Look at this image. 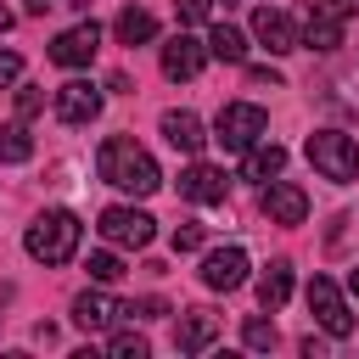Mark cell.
Returning <instances> with one entry per match:
<instances>
[{"label":"cell","mask_w":359,"mask_h":359,"mask_svg":"<svg viewBox=\"0 0 359 359\" xmlns=\"http://www.w3.org/2000/svg\"><path fill=\"white\" fill-rule=\"evenodd\" d=\"M174 11H180V22H208L213 0H174Z\"/></svg>","instance_id":"cell-29"},{"label":"cell","mask_w":359,"mask_h":359,"mask_svg":"<svg viewBox=\"0 0 359 359\" xmlns=\"http://www.w3.org/2000/svg\"><path fill=\"white\" fill-rule=\"evenodd\" d=\"M202 280H208L213 292H236V286L247 280V252H241V247L208 252V258H202Z\"/></svg>","instance_id":"cell-13"},{"label":"cell","mask_w":359,"mask_h":359,"mask_svg":"<svg viewBox=\"0 0 359 359\" xmlns=\"http://www.w3.org/2000/svg\"><path fill=\"white\" fill-rule=\"evenodd\" d=\"M163 140L174 146V151H185V157H196L202 151V118L191 112V107H174V112H163Z\"/></svg>","instance_id":"cell-15"},{"label":"cell","mask_w":359,"mask_h":359,"mask_svg":"<svg viewBox=\"0 0 359 359\" xmlns=\"http://www.w3.org/2000/svg\"><path fill=\"white\" fill-rule=\"evenodd\" d=\"M348 286H353V297H359V264H353V269H348Z\"/></svg>","instance_id":"cell-35"},{"label":"cell","mask_w":359,"mask_h":359,"mask_svg":"<svg viewBox=\"0 0 359 359\" xmlns=\"http://www.w3.org/2000/svg\"><path fill=\"white\" fill-rule=\"evenodd\" d=\"M264 213H269V224H303L309 219V196H303V185H292V180H269V191H264Z\"/></svg>","instance_id":"cell-12"},{"label":"cell","mask_w":359,"mask_h":359,"mask_svg":"<svg viewBox=\"0 0 359 359\" xmlns=\"http://www.w3.org/2000/svg\"><path fill=\"white\" fill-rule=\"evenodd\" d=\"M112 34H118V45H151V39H157V17L140 11V6H129V11H118Z\"/></svg>","instance_id":"cell-18"},{"label":"cell","mask_w":359,"mask_h":359,"mask_svg":"<svg viewBox=\"0 0 359 359\" xmlns=\"http://www.w3.org/2000/svg\"><path fill=\"white\" fill-rule=\"evenodd\" d=\"M224 191H230V180H224V168H213V163H191V168L180 174V196L196 202V208L224 202Z\"/></svg>","instance_id":"cell-11"},{"label":"cell","mask_w":359,"mask_h":359,"mask_svg":"<svg viewBox=\"0 0 359 359\" xmlns=\"http://www.w3.org/2000/svg\"><path fill=\"white\" fill-rule=\"evenodd\" d=\"M196 247H202V224L196 219H180L174 224V252H196Z\"/></svg>","instance_id":"cell-28"},{"label":"cell","mask_w":359,"mask_h":359,"mask_svg":"<svg viewBox=\"0 0 359 359\" xmlns=\"http://www.w3.org/2000/svg\"><path fill=\"white\" fill-rule=\"evenodd\" d=\"M213 6H224V11H230V6H236V0H213Z\"/></svg>","instance_id":"cell-37"},{"label":"cell","mask_w":359,"mask_h":359,"mask_svg":"<svg viewBox=\"0 0 359 359\" xmlns=\"http://www.w3.org/2000/svg\"><path fill=\"white\" fill-rule=\"evenodd\" d=\"M208 56H219V62H247V34L230 28V22H213V34H208Z\"/></svg>","instance_id":"cell-21"},{"label":"cell","mask_w":359,"mask_h":359,"mask_svg":"<svg viewBox=\"0 0 359 359\" xmlns=\"http://www.w3.org/2000/svg\"><path fill=\"white\" fill-rule=\"evenodd\" d=\"M95 50H101V28L95 22H73V28H62L50 39V62L56 67H90Z\"/></svg>","instance_id":"cell-7"},{"label":"cell","mask_w":359,"mask_h":359,"mask_svg":"<svg viewBox=\"0 0 359 359\" xmlns=\"http://www.w3.org/2000/svg\"><path fill=\"white\" fill-rule=\"evenodd\" d=\"M22 79V56L17 50H0V84H17Z\"/></svg>","instance_id":"cell-32"},{"label":"cell","mask_w":359,"mask_h":359,"mask_svg":"<svg viewBox=\"0 0 359 359\" xmlns=\"http://www.w3.org/2000/svg\"><path fill=\"white\" fill-rule=\"evenodd\" d=\"M107 353H112V359H146L151 348H146V337H140V331H112Z\"/></svg>","instance_id":"cell-25"},{"label":"cell","mask_w":359,"mask_h":359,"mask_svg":"<svg viewBox=\"0 0 359 359\" xmlns=\"http://www.w3.org/2000/svg\"><path fill=\"white\" fill-rule=\"evenodd\" d=\"M123 314H129V303H118V297H107V292H79V297H73V325H79V331H112Z\"/></svg>","instance_id":"cell-9"},{"label":"cell","mask_w":359,"mask_h":359,"mask_svg":"<svg viewBox=\"0 0 359 359\" xmlns=\"http://www.w3.org/2000/svg\"><path fill=\"white\" fill-rule=\"evenodd\" d=\"M95 174H101L107 185L129 191V196H151V191L163 185L157 157H151L140 140H129V135H107V140H101V151H95Z\"/></svg>","instance_id":"cell-1"},{"label":"cell","mask_w":359,"mask_h":359,"mask_svg":"<svg viewBox=\"0 0 359 359\" xmlns=\"http://www.w3.org/2000/svg\"><path fill=\"white\" fill-rule=\"evenodd\" d=\"M202 62H208V45L191 39V34H174V39L163 45V73H168V79H196Z\"/></svg>","instance_id":"cell-14"},{"label":"cell","mask_w":359,"mask_h":359,"mask_svg":"<svg viewBox=\"0 0 359 359\" xmlns=\"http://www.w3.org/2000/svg\"><path fill=\"white\" fill-rule=\"evenodd\" d=\"M6 28H11V11H6V6H0V34H6Z\"/></svg>","instance_id":"cell-36"},{"label":"cell","mask_w":359,"mask_h":359,"mask_svg":"<svg viewBox=\"0 0 359 359\" xmlns=\"http://www.w3.org/2000/svg\"><path fill=\"white\" fill-rule=\"evenodd\" d=\"M34 157V135L22 123H0V163H28Z\"/></svg>","instance_id":"cell-22"},{"label":"cell","mask_w":359,"mask_h":359,"mask_svg":"<svg viewBox=\"0 0 359 359\" xmlns=\"http://www.w3.org/2000/svg\"><path fill=\"white\" fill-rule=\"evenodd\" d=\"M84 269H90V280H95V286H112V280L123 275V258H118V252H90V264H84Z\"/></svg>","instance_id":"cell-24"},{"label":"cell","mask_w":359,"mask_h":359,"mask_svg":"<svg viewBox=\"0 0 359 359\" xmlns=\"http://www.w3.org/2000/svg\"><path fill=\"white\" fill-rule=\"evenodd\" d=\"M264 129H269V112L252 107V101H224L219 118H213V140H219L224 151H247V146H258Z\"/></svg>","instance_id":"cell-4"},{"label":"cell","mask_w":359,"mask_h":359,"mask_svg":"<svg viewBox=\"0 0 359 359\" xmlns=\"http://www.w3.org/2000/svg\"><path fill=\"white\" fill-rule=\"evenodd\" d=\"M286 297H292V264H286V258H275V264H269V269L258 275V303H264V309L275 314V309H280Z\"/></svg>","instance_id":"cell-19"},{"label":"cell","mask_w":359,"mask_h":359,"mask_svg":"<svg viewBox=\"0 0 359 359\" xmlns=\"http://www.w3.org/2000/svg\"><path fill=\"white\" fill-rule=\"evenodd\" d=\"M331 101L348 107V112H359V62L337 67V79H331Z\"/></svg>","instance_id":"cell-23"},{"label":"cell","mask_w":359,"mask_h":359,"mask_svg":"<svg viewBox=\"0 0 359 359\" xmlns=\"http://www.w3.org/2000/svg\"><path fill=\"white\" fill-rule=\"evenodd\" d=\"M247 84H258V90H264V84L280 90V73H275V67H247Z\"/></svg>","instance_id":"cell-33"},{"label":"cell","mask_w":359,"mask_h":359,"mask_svg":"<svg viewBox=\"0 0 359 359\" xmlns=\"http://www.w3.org/2000/svg\"><path fill=\"white\" fill-rule=\"evenodd\" d=\"M303 151H309V163H314L331 185H353V180H359V146H353V135H342V129H314Z\"/></svg>","instance_id":"cell-3"},{"label":"cell","mask_w":359,"mask_h":359,"mask_svg":"<svg viewBox=\"0 0 359 359\" xmlns=\"http://www.w3.org/2000/svg\"><path fill=\"white\" fill-rule=\"evenodd\" d=\"M241 157H247V163H241V174H247V180H264V185H269L280 168H286V146H275L269 135H264L258 146H247Z\"/></svg>","instance_id":"cell-17"},{"label":"cell","mask_w":359,"mask_h":359,"mask_svg":"<svg viewBox=\"0 0 359 359\" xmlns=\"http://www.w3.org/2000/svg\"><path fill=\"white\" fill-rule=\"evenodd\" d=\"M129 314H140V320H163L168 303H163V297H140V303H129Z\"/></svg>","instance_id":"cell-31"},{"label":"cell","mask_w":359,"mask_h":359,"mask_svg":"<svg viewBox=\"0 0 359 359\" xmlns=\"http://www.w3.org/2000/svg\"><path fill=\"white\" fill-rule=\"evenodd\" d=\"M309 314L325 325V337H348V331H353L348 297L337 292V280H331V275H314V280H309Z\"/></svg>","instance_id":"cell-6"},{"label":"cell","mask_w":359,"mask_h":359,"mask_svg":"<svg viewBox=\"0 0 359 359\" xmlns=\"http://www.w3.org/2000/svg\"><path fill=\"white\" fill-rule=\"evenodd\" d=\"M309 11L314 17H331V22H348V17H359V0H314Z\"/></svg>","instance_id":"cell-27"},{"label":"cell","mask_w":359,"mask_h":359,"mask_svg":"<svg viewBox=\"0 0 359 359\" xmlns=\"http://www.w3.org/2000/svg\"><path fill=\"white\" fill-rule=\"evenodd\" d=\"M56 118L62 123H95L101 118V90L90 84V79H67V84H56Z\"/></svg>","instance_id":"cell-8"},{"label":"cell","mask_w":359,"mask_h":359,"mask_svg":"<svg viewBox=\"0 0 359 359\" xmlns=\"http://www.w3.org/2000/svg\"><path fill=\"white\" fill-rule=\"evenodd\" d=\"M95 230H101L112 247H129V252H140V247H151V236H157V219H151V213H140V208H101Z\"/></svg>","instance_id":"cell-5"},{"label":"cell","mask_w":359,"mask_h":359,"mask_svg":"<svg viewBox=\"0 0 359 359\" xmlns=\"http://www.w3.org/2000/svg\"><path fill=\"white\" fill-rule=\"evenodd\" d=\"M252 34H258V45H264L269 56L297 50V22H292L286 11H275V6H258V11H252Z\"/></svg>","instance_id":"cell-10"},{"label":"cell","mask_w":359,"mask_h":359,"mask_svg":"<svg viewBox=\"0 0 359 359\" xmlns=\"http://www.w3.org/2000/svg\"><path fill=\"white\" fill-rule=\"evenodd\" d=\"M241 342H247V348H252V353H269V348H275V325H269V320H258V314H252V320H247V325H241Z\"/></svg>","instance_id":"cell-26"},{"label":"cell","mask_w":359,"mask_h":359,"mask_svg":"<svg viewBox=\"0 0 359 359\" xmlns=\"http://www.w3.org/2000/svg\"><path fill=\"white\" fill-rule=\"evenodd\" d=\"M213 337H219V314H213V309H191V314H180V325H174V348H180V353H202Z\"/></svg>","instance_id":"cell-16"},{"label":"cell","mask_w":359,"mask_h":359,"mask_svg":"<svg viewBox=\"0 0 359 359\" xmlns=\"http://www.w3.org/2000/svg\"><path fill=\"white\" fill-rule=\"evenodd\" d=\"M50 6H56V0H28V11H39V17H45Z\"/></svg>","instance_id":"cell-34"},{"label":"cell","mask_w":359,"mask_h":359,"mask_svg":"<svg viewBox=\"0 0 359 359\" xmlns=\"http://www.w3.org/2000/svg\"><path fill=\"white\" fill-rule=\"evenodd\" d=\"M39 107H45V95H39V84H22V90H17V112H22V118H34Z\"/></svg>","instance_id":"cell-30"},{"label":"cell","mask_w":359,"mask_h":359,"mask_svg":"<svg viewBox=\"0 0 359 359\" xmlns=\"http://www.w3.org/2000/svg\"><path fill=\"white\" fill-rule=\"evenodd\" d=\"M79 241H84V224H79V213H67V208L39 213V219L28 224V236H22V247H28L34 264H67V258L79 252Z\"/></svg>","instance_id":"cell-2"},{"label":"cell","mask_w":359,"mask_h":359,"mask_svg":"<svg viewBox=\"0 0 359 359\" xmlns=\"http://www.w3.org/2000/svg\"><path fill=\"white\" fill-rule=\"evenodd\" d=\"M297 45H309V50H337V45H342V22L309 11V22L297 28Z\"/></svg>","instance_id":"cell-20"}]
</instances>
